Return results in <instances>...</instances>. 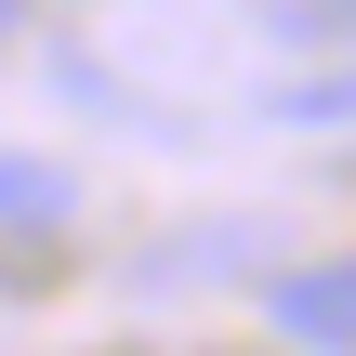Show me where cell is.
Instances as JSON below:
<instances>
[{
  "instance_id": "obj_1",
  "label": "cell",
  "mask_w": 356,
  "mask_h": 356,
  "mask_svg": "<svg viewBox=\"0 0 356 356\" xmlns=\"http://www.w3.org/2000/svg\"><path fill=\"white\" fill-rule=\"evenodd\" d=\"M264 330L291 356H356V251H304L264 277Z\"/></svg>"
},
{
  "instance_id": "obj_5",
  "label": "cell",
  "mask_w": 356,
  "mask_h": 356,
  "mask_svg": "<svg viewBox=\"0 0 356 356\" xmlns=\"http://www.w3.org/2000/svg\"><path fill=\"white\" fill-rule=\"evenodd\" d=\"M13 13H26V0H0V40H13Z\"/></svg>"
},
{
  "instance_id": "obj_4",
  "label": "cell",
  "mask_w": 356,
  "mask_h": 356,
  "mask_svg": "<svg viewBox=\"0 0 356 356\" xmlns=\"http://www.w3.org/2000/svg\"><path fill=\"white\" fill-rule=\"evenodd\" d=\"M277 26H291V40H317V26H356V0H277Z\"/></svg>"
},
{
  "instance_id": "obj_2",
  "label": "cell",
  "mask_w": 356,
  "mask_h": 356,
  "mask_svg": "<svg viewBox=\"0 0 356 356\" xmlns=\"http://www.w3.org/2000/svg\"><path fill=\"white\" fill-rule=\"evenodd\" d=\"M66 225H79V172L0 159V238H66Z\"/></svg>"
},
{
  "instance_id": "obj_3",
  "label": "cell",
  "mask_w": 356,
  "mask_h": 356,
  "mask_svg": "<svg viewBox=\"0 0 356 356\" xmlns=\"http://www.w3.org/2000/svg\"><path fill=\"white\" fill-rule=\"evenodd\" d=\"M264 119H291V132H356V66H317V79H277V106Z\"/></svg>"
}]
</instances>
